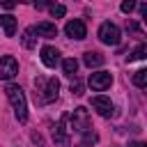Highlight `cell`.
Returning a JSON list of instances; mask_svg holds the SVG:
<instances>
[{
  "mask_svg": "<svg viewBox=\"0 0 147 147\" xmlns=\"http://www.w3.org/2000/svg\"><path fill=\"white\" fill-rule=\"evenodd\" d=\"M69 119H71V129H74L76 133H87V131L92 129V117H90V113H87L83 106L74 108L71 115H69Z\"/></svg>",
  "mask_w": 147,
  "mask_h": 147,
  "instance_id": "obj_3",
  "label": "cell"
},
{
  "mask_svg": "<svg viewBox=\"0 0 147 147\" xmlns=\"http://www.w3.org/2000/svg\"><path fill=\"white\" fill-rule=\"evenodd\" d=\"M18 5V0H0V7H5V9H14Z\"/></svg>",
  "mask_w": 147,
  "mask_h": 147,
  "instance_id": "obj_20",
  "label": "cell"
},
{
  "mask_svg": "<svg viewBox=\"0 0 147 147\" xmlns=\"http://www.w3.org/2000/svg\"><path fill=\"white\" fill-rule=\"evenodd\" d=\"M32 2H34V7H37V9H44V7L48 5V0H32Z\"/></svg>",
  "mask_w": 147,
  "mask_h": 147,
  "instance_id": "obj_22",
  "label": "cell"
},
{
  "mask_svg": "<svg viewBox=\"0 0 147 147\" xmlns=\"http://www.w3.org/2000/svg\"><path fill=\"white\" fill-rule=\"evenodd\" d=\"M37 32H34V28H28L25 32H23V37H21V44L25 46V48H34L37 46V37H34Z\"/></svg>",
  "mask_w": 147,
  "mask_h": 147,
  "instance_id": "obj_15",
  "label": "cell"
},
{
  "mask_svg": "<svg viewBox=\"0 0 147 147\" xmlns=\"http://www.w3.org/2000/svg\"><path fill=\"white\" fill-rule=\"evenodd\" d=\"M57 92H60V80L57 78H46V76L34 78V99L39 103L55 101L57 99Z\"/></svg>",
  "mask_w": 147,
  "mask_h": 147,
  "instance_id": "obj_1",
  "label": "cell"
},
{
  "mask_svg": "<svg viewBox=\"0 0 147 147\" xmlns=\"http://www.w3.org/2000/svg\"><path fill=\"white\" fill-rule=\"evenodd\" d=\"M71 92H74L76 96H80V94H83V85H80V83H76V85H71Z\"/></svg>",
  "mask_w": 147,
  "mask_h": 147,
  "instance_id": "obj_21",
  "label": "cell"
},
{
  "mask_svg": "<svg viewBox=\"0 0 147 147\" xmlns=\"http://www.w3.org/2000/svg\"><path fill=\"white\" fill-rule=\"evenodd\" d=\"M0 25H2V30H5L7 37H14V32H16V18L11 14H2L0 16Z\"/></svg>",
  "mask_w": 147,
  "mask_h": 147,
  "instance_id": "obj_13",
  "label": "cell"
},
{
  "mask_svg": "<svg viewBox=\"0 0 147 147\" xmlns=\"http://www.w3.org/2000/svg\"><path fill=\"white\" fill-rule=\"evenodd\" d=\"M62 71H64V76H69V78H76L78 60H76V57H67V60H62Z\"/></svg>",
  "mask_w": 147,
  "mask_h": 147,
  "instance_id": "obj_14",
  "label": "cell"
},
{
  "mask_svg": "<svg viewBox=\"0 0 147 147\" xmlns=\"http://www.w3.org/2000/svg\"><path fill=\"white\" fill-rule=\"evenodd\" d=\"M16 74H18V62H16V57H14V55L0 57V78H2V80H11Z\"/></svg>",
  "mask_w": 147,
  "mask_h": 147,
  "instance_id": "obj_6",
  "label": "cell"
},
{
  "mask_svg": "<svg viewBox=\"0 0 147 147\" xmlns=\"http://www.w3.org/2000/svg\"><path fill=\"white\" fill-rule=\"evenodd\" d=\"M145 57H147V46H145V44H140V46H138V48H136V51L129 55V62H136V60H145Z\"/></svg>",
  "mask_w": 147,
  "mask_h": 147,
  "instance_id": "obj_17",
  "label": "cell"
},
{
  "mask_svg": "<svg viewBox=\"0 0 147 147\" xmlns=\"http://www.w3.org/2000/svg\"><path fill=\"white\" fill-rule=\"evenodd\" d=\"M48 11H51V16H53V18H62V16L67 14V7H64V5H55V2H53V5H48Z\"/></svg>",
  "mask_w": 147,
  "mask_h": 147,
  "instance_id": "obj_18",
  "label": "cell"
},
{
  "mask_svg": "<svg viewBox=\"0 0 147 147\" xmlns=\"http://www.w3.org/2000/svg\"><path fill=\"white\" fill-rule=\"evenodd\" d=\"M129 147H147V145H145V142H131Z\"/></svg>",
  "mask_w": 147,
  "mask_h": 147,
  "instance_id": "obj_23",
  "label": "cell"
},
{
  "mask_svg": "<svg viewBox=\"0 0 147 147\" xmlns=\"http://www.w3.org/2000/svg\"><path fill=\"white\" fill-rule=\"evenodd\" d=\"M64 32H67V37H71V39H85L87 37V28H85V23L80 21V18H74V21H69L67 25H64Z\"/></svg>",
  "mask_w": 147,
  "mask_h": 147,
  "instance_id": "obj_8",
  "label": "cell"
},
{
  "mask_svg": "<svg viewBox=\"0 0 147 147\" xmlns=\"http://www.w3.org/2000/svg\"><path fill=\"white\" fill-rule=\"evenodd\" d=\"M92 108L101 115V117H110L113 113H115V106H113V101L108 99V96H103V94H96V96H92Z\"/></svg>",
  "mask_w": 147,
  "mask_h": 147,
  "instance_id": "obj_7",
  "label": "cell"
},
{
  "mask_svg": "<svg viewBox=\"0 0 147 147\" xmlns=\"http://www.w3.org/2000/svg\"><path fill=\"white\" fill-rule=\"evenodd\" d=\"M51 133H53V140H55L57 145H64V142L69 140V136H67V129H64V119L55 122V124H53V129H51Z\"/></svg>",
  "mask_w": 147,
  "mask_h": 147,
  "instance_id": "obj_11",
  "label": "cell"
},
{
  "mask_svg": "<svg viewBox=\"0 0 147 147\" xmlns=\"http://www.w3.org/2000/svg\"><path fill=\"white\" fill-rule=\"evenodd\" d=\"M133 85L140 87V90L147 87V69H138V71L133 74Z\"/></svg>",
  "mask_w": 147,
  "mask_h": 147,
  "instance_id": "obj_16",
  "label": "cell"
},
{
  "mask_svg": "<svg viewBox=\"0 0 147 147\" xmlns=\"http://www.w3.org/2000/svg\"><path fill=\"white\" fill-rule=\"evenodd\" d=\"M103 55L101 53H96V51H87L85 55H83V62H85V67H90V69H94V67H101L103 64Z\"/></svg>",
  "mask_w": 147,
  "mask_h": 147,
  "instance_id": "obj_12",
  "label": "cell"
},
{
  "mask_svg": "<svg viewBox=\"0 0 147 147\" xmlns=\"http://www.w3.org/2000/svg\"><path fill=\"white\" fill-rule=\"evenodd\" d=\"M41 62H44V67L55 69V67L60 64V51L53 48V46H44V48H41Z\"/></svg>",
  "mask_w": 147,
  "mask_h": 147,
  "instance_id": "obj_9",
  "label": "cell"
},
{
  "mask_svg": "<svg viewBox=\"0 0 147 147\" xmlns=\"http://www.w3.org/2000/svg\"><path fill=\"white\" fill-rule=\"evenodd\" d=\"M110 83H113V74H110V71H94V74H90V87H92L94 92L108 90Z\"/></svg>",
  "mask_w": 147,
  "mask_h": 147,
  "instance_id": "obj_5",
  "label": "cell"
},
{
  "mask_svg": "<svg viewBox=\"0 0 147 147\" xmlns=\"http://www.w3.org/2000/svg\"><path fill=\"white\" fill-rule=\"evenodd\" d=\"M136 5H138V0H122V5H119V9H122L124 14H131V11L136 9Z\"/></svg>",
  "mask_w": 147,
  "mask_h": 147,
  "instance_id": "obj_19",
  "label": "cell"
},
{
  "mask_svg": "<svg viewBox=\"0 0 147 147\" xmlns=\"http://www.w3.org/2000/svg\"><path fill=\"white\" fill-rule=\"evenodd\" d=\"M34 32H37V37H44V39H53V37H57V28H55V23H48V21L37 23V25H34Z\"/></svg>",
  "mask_w": 147,
  "mask_h": 147,
  "instance_id": "obj_10",
  "label": "cell"
},
{
  "mask_svg": "<svg viewBox=\"0 0 147 147\" xmlns=\"http://www.w3.org/2000/svg\"><path fill=\"white\" fill-rule=\"evenodd\" d=\"M76 147H87V145H85V142H78V145H76Z\"/></svg>",
  "mask_w": 147,
  "mask_h": 147,
  "instance_id": "obj_24",
  "label": "cell"
},
{
  "mask_svg": "<svg viewBox=\"0 0 147 147\" xmlns=\"http://www.w3.org/2000/svg\"><path fill=\"white\" fill-rule=\"evenodd\" d=\"M5 92H7V99H9L11 108H14L16 119L18 122H28V99H25V92L18 85H11V83L5 87Z\"/></svg>",
  "mask_w": 147,
  "mask_h": 147,
  "instance_id": "obj_2",
  "label": "cell"
},
{
  "mask_svg": "<svg viewBox=\"0 0 147 147\" xmlns=\"http://www.w3.org/2000/svg\"><path fill=\"white\" fill-rule=\"evenodd\" d=\"M99 39H101L106 46H117V44H119V28H117L115 23H110V21L101 23V28H99Z\"/></svg>",
  "mask_w": 147,
  "mask_h": 147,
  "instance_id": "obj_4",
  "label": "cell"
}]
</instances>
